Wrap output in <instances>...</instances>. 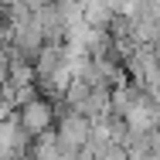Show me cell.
I'll return each mask as SVG.
<instances>
[{
  "instance_id": "obj_1",
  "label": "cell",
  "mask_w": 160,
  "mask_h": 160,
  "mask_svg": "<svg viewBox=\"0 0 160 160\" xmlns=\"http://www.w3.org/2000/svg\"><path fill=\"white\" fill-rule=\"evenodd\" d=\"M55 140H58V147H62L65 160H78L85 153L89 140H92V123H89L85 116H78V112L65 109L62 116L55 119Z\"/></svg>"
},
{
  "instance_id": "obj_2",
  "label": "cell",
  "mask_w": 160,
  "mask_h": 160,
  "mask_svg": "<svg viewBox=\"0 0 160 160\" xmlns=\"http://www.w3.org/2000/svg\"><path fill=\"white\" fill-rule=\"evenodd\" d=\"M55 119H58L55 102L44 99V96L31 99V102H24V106L17 109V123H21V129H24L28 136H41V133L55 129Z\"/></svg>"
}]
</instances>
